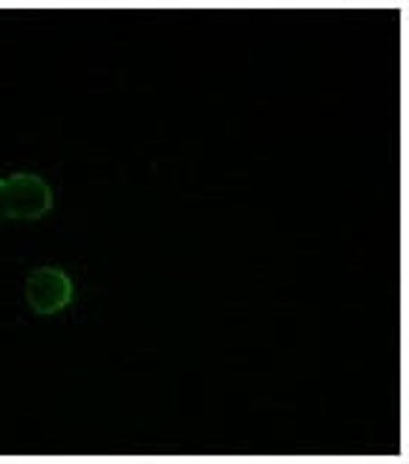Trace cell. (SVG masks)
Listing matches in <instances>:
<instances>
[{"instance_id":"3957f363","label":"cell","mask_w":409,"mask_h":464,"mask_svg":"<svg viewBox=\"0 0 409 464\" xmlns=\"http://www.w3.org/2000/svg\"><path fill=\"white\" fill-rule=\"evenodd\" d=\"M9 218V203H6V180H0V221Z\"/></svg>"},{"instance_id":"6da1fadb","label":"cell","mask_w":409,"mask_h":464,"mask_svg":"<svg viewBox=\"0 0 409 464\" xmlns=\"http://www.w3.org/2000/svg\"><path fill=\"white\" fill-rule=\"evenodd\" d=\"M6 203L15 221H38L53 209V192L38 174H12L6 180Z\"/></svg>"},{"instance_id":"7a4b0ae2","label":"cell","mask_w":409,"mask_h":464,"mask_svg":"<svg viewBox=\"0 0 409 464\" xmlns=\"http://www.w3.org/2000/svg\"><path fill=\"white\" fill-rule=\"evenodd\" d=\"M73 299V282L58 267H38L26 279V302L35 314L47 316L67 308Z\"/></svg>"}]
</instances>
